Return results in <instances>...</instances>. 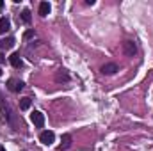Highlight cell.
<instances>
[{"instance_id":"6da1fadb","label":"cell","mask_w":153,"mask_h":151,"mask_svg":"<svg viewBox=\"0 0 153 151\" xmlns=\"http://www.w3.org/2000/svg\"><path fill=\"white\" fill-rule=\"evenodd\" d=\"M23 82L22 80H16V78H9L7 80V89L11 91V93H20L22 89H23Z\"/></svg>"},{"instance_id":"7a4b0ae2","label":"cell","mask_w":153,"mask_h":151,"mask_svg":"<svg viewBox=\"0 0 153 151\" xmlns=\"http://www.w3.org/2000/svg\"><path fill=\"white\" fill-rule=\"evenodd\" d=\"M123 52H125L126 57H134V55L137 53L135 43H134V41H125V43H123Z\"/></svg>"},{"instance_id":"3957f363","label":"cell","mask_w":153,"mask_h":151,"mask_svg":"<svg viewBox=\"0 0 153 151\" xmlns=\"http://www.w3.org/2000/svg\"><path fill=\"white\" fill-rule=\"evenodd\" d=\"M39 141H41L45 146H50V144L55 141V133H53V132H50V130H46V132H41V135H39Z\"/></svg>"},{"instance_id":"277c9868","label":"cell","mask_w":153,"mask_h":151,"mask_svg":"<svg viewBox=\"0 0 153 151\" xmlns=\"http://www.w3.org/2000/svg\"><path fill=\"white\" fill-rule=\"evenodd\" d=\"M30 119H32L34 126H38V128H43V126H45V114H43V112H39V110L32 112Z\"/></svg>"},{"instance_id":"5b68a950","label":"cell","mask_w":153,"mask_h":151,"mask_svg":"<svg viewBox=\"0 0 153 151\" xmlns=\"http://www.w3.org/2000/svg\"><path fill=\"white\" fill-rule=\"evenodd\" d=\"M116 71H119V68H117V64H114V62H109V64H105L102 68V73L103 75H114Z\"/></svg>"},{"instance_id":"8992f818","label":"cell","mask_w":153,"mask_h":151,"mask_svg":"<svg viewBox=\"0 0 153 151\" xmlns=\"http://www.w3.org/2000/svg\"><path fill=\"white\" fill-rule=\"evenodd\" d=\"M70 146H71V135H70V133H64V135H62V142L59 144V150L64 151V150H68Z\"/></svg>"},{"instance_id":"52a82bcc","label":"cell","mask_w":153,"mask_h":151,"mask_svg":"<svg viewBox=\"0 0 153 151\" xmlns=\"http://www.w3.org/2000/svg\"><path fill=\"white\" fill-rule=\"evenodd\" d=\"M9 62L13 64V68H22V66H23V62H22V57H20V53H13V55L9 57Z\"/></svg>"},{"instance_id":"ba28073f","label":"cell","mask_w":153,"mask_h":151,"mask_svg":"<svg viewBox=\"0 0 153 151\" xmlns=\"http://www.w3.org/2000/svg\"><path fill=\"white\" fill-rule=\"evenodd\" d=\"M14 46V38H5L0 41V48L2 50H9V48H13Z\"/></svg>"},{"instance_id":"9c48e42d","label":"cell","mask_w":153,"mask_h":151,"mask_svg":"<svg viewBox=\"0 0 153 151\" xmlns=\"http://www.w3.org/2000/svg\"><path fill=\"white\" fill-rule=\"evenodd\" d=\"M9 27H11V21H9V18H0V34H4V32H7L9 30Z\"/></svg>"},{"instance_id":"30bf717a","label":"cell","mask_w":153,"mask_h":151,"mask_svg":"<svg viewBox=\"0 0 153 151\" xmlns=\"http://www.w3.org/2000/svg\"><path fill=\"white\" fill-rule=\"evenodd\" d=\"M48 13H50V4L48 2H41L39 4V14L41 16H46Z\"/></svg>"},{"instance_id":"8fae6325","label":"cell","mask_w":153,"mask_h":151,"mask_svg":"<svg viewBox=\"0 0 153 151\" xmlns=\"http://www.w3.org/2000/svg\"><path fill=\"white\" fill-rule=\"evenodd\" d=\"M30 107V98H22V101H20V109L22 110H27Z\"/></svg>"},{"instance_id":"7c38bea8","label":"cell","mask_w":153,"mask_h":151,"mask_svg":"<svg viewBox=\"0 0 153 151\" xmlns=\"http://www.w3.org/2000/svg\"><path fill=\"white\" fill-rule=\"evenodd\" d=\"M68 78H70V76H68V73H66L64 70H59V73H57V82H62V80L68 82Z\"/></svg>"},{"instance_id":"4fadbf2b","label":"cell","mask_w":153,"mask_h":151,"mask_svg":"<svg viewBox=\"0 0 153 151\" xmlns=\"http://www.w3.org/2000/svg\"><path fill=\"white\" fill-rule=\"evenodd\" d=\"M22 20H23V23H30V11L29 9H25L22 13Z\"/></svg>"},{"instance_id":"5bb4252c","label":"cell","mask_w":153,"mask_h":151,"mask_svg":"<svg viewBox=\"0 0 153 151\" xmlns=\"http://www.w3.org/2000/svg\"><path fill=\"white\" fill-rule=\"evenodd\" d=\"M2 7H4V2H2V0H0V9H2Z\"/></svg>"},{"instance_id":"9a60e30c","label":"cell","mask_w":153,"mask_h":151,"mask_svg":"<svg viewBox=\"0 0 153 151\" xmlns=\"http://www.w3.org/2000/svg\"><path fill=\"white\" fill-rule=\"evenodd\" d=\"M0 151H5V150H4V148H2V146H0Z\"/></svg>"},{"instance_id":"2e32d148","label":"cell","mask_w":153,"mask_h":151,"mask_svg":"<svg viewBox=\"0 0 153 151\" xmlns=\"http://www.w3.org/2000/svg\"><path fill=\"white\" fill-rule=\"evenodd\" d=\"M0 76H2V70H0Z\"/></svg>"}]
</instances>
